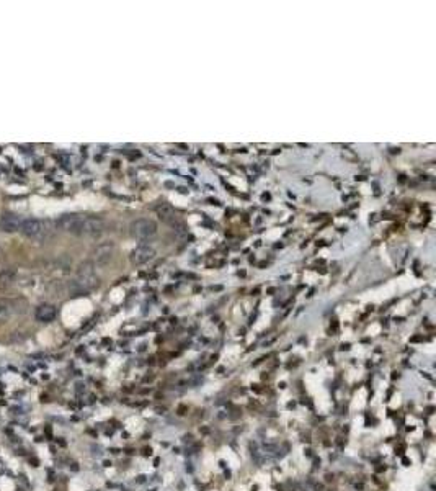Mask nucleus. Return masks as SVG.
I'll list each match as a JSON object with an SVG mask.
<instances>
[{
    "instance_id": "nucleus-1",
    "label": "nucleus",
    "mask_w": 436,
    "mask_h": 491,
    "mask_svg": "<svg viewBox=\"0 0 436 491\" xmlns=\"http://www.w3.org/2000/svg\"><path fill=\"white\" fill-rule=\"evenodd\" d=\"M56 226L61 231L74 234V236H100L105 231L106 224L98 216H85V214L67 213L58 218Z\"/></svg>"
},
{
    "instance_id": "nucleus-2",
    "label": "nucleus",
    "mask_w": 436,
    "mask_h": 491,
    "mask_svg": "<svg viewBox=\"0 0 436 491\" xmlns=\"http://www.w3.org/2000/svg\"><path fill=\"white\" fill-rule=\"evenodd\" d=\"M98 285V277L95 272V264L93 262H84L77 270V280L70 283V291L74 295L87 293L89 290L95 288Z\"/></svg>"
},
{
    "instance_id": "nucleus-3",
    "label": "nucleus",
    "mask_w": 436,
    "mask_h": 491,
    "mask_svg": "<svg viewBox=\"0 0 436 491\" xmlns=\"http://www.w3.org/2000/svg\"><path fill=\"white\" fill-rule=\"evenodd\" d=\"M157 231L158 229H157L156 221H152V219H149V218L134 219V221L129 224V233L137 239H151L156 236Z\"/></svg>"
},
{
    "instance_id": "nucleus-4",
    "label": "nucleus",
    "mask_w": 436,
    "mask_h": 491,
    "mask_svg": "<svg viewBox=\"0 0 436 491\" xmlns=\"http://www.w3.org/2000/svg\"><path fill=\"white\" fill-rule=\"evenodd\" d=\"M20 231L28 238H41L46 233V223L38 218H27L23 219Z\"/></svg>"
},
{
    "instance_id": "nucleus-5",
    "label": "nucleus",
    "mask_w": 436,
    "mask_h": 491,
    "mask_svg": "<svg viewBox=\"0 0 436 491\" xmlns=\"http://www.w3.org/2000/svg\"><path fill=\"white\" fill-rule=\"evenodd\" d=\"M113 255H115V244L111 241L101 243L100 246H96L93 250V264H96V265L108 264L113 259Z\"/></svg>"
},
{
    "instance_id": "nucleus-6",
    "label": "nucleus",
    "mask_w": 436,
    "mask_h": 491,
    "mask_svg": "<svg viewBox=\"0 0 436 491\" xmlns=\"http://www.w3.org/2000/svg\"><path fill=\"white\" fill-rule=\"evenodd\" d=\"M154 255H156V249L149 244H139L137 247L131 252V262L136 264V265H141V264H146L149 262Z\"/></svg>"
},
{
    "instance_id": "nucleus-7",
    "label": "nucleus",
    "mask_w": 436,
    "mask_h": 491,
    "mask_svg": "<svg viewBox=\"0 0 436 491\" xmlns=\"http://www.w3.org/2000/svg\"><path fill=\"white\" fill-rule=\"evenodd\" d=\"M23 219L18 216V214L13 213H5L2 218H0V228L3 229L5 233H17L22 228Z\"/></svg>"
},
{
    "instance_id": "nucleus-8",
    "label": "nucleus",
    "mask_w": 436,
    "mask_h": 491,
    "mask_svg": "<svg viewBox=\"0 0 436 491\" xmlns=\"http://www.w3.org/2000/svg\"><path fill=\"white\" fill-rule=\"evenodd\" d=\"M56 315H58V310H56L54 305L49 303L39 305L36 310V319L39 323H51V321H54Z\"/></svg>"
},
{
    "instance_id": "nucleus-9",
    "label": "nucleus",
    "mask_w": 436,
    "mask_h": 491,
    "mask_svg": "<svg viewBox=\"0 0 436 491\" xmlns=\"http://www.w3.org/2000/svg\"><path fill=\"white\" fill-rule=\"evenodd\" d=\"M15 274L17 272H15L13 269H7V270H2V272H0V291L8 290L10 286L13 285Z\"/></svg>"
},
{
    "instance_id": "nucleus-10",
    "label": "nucleus",
    "mask_w": 436,
    "mask_h": 491,
    "mask_svg": "<svg viewBox=\"0 0 436 491\" xmlns=\"http://www.w3.org/2000/svg\"><path fill=\"white\" fill-rule=\"evenodd\" d=\"M157 214H158V218H160L162 221H165V223H175L177 221V213L173 211V208L168 207V205H162V207H158Z\"/></svg>"
},
{
    "instance_id": "nucleus-11",
    "label": "nucleus",
    "mask_w": 436,
    "mask_h": 491,
    "mask_svg": "<svg viewBox=\"0 0 436 491\" xmlns=\"http://www.w3.org/2000/svg\"><path fill=\"white\" fill-rule=\"evenodd\" d=\"M13 313V306L8 300L0 298V323H5Z\"/></svg>"
}]
</instances>
